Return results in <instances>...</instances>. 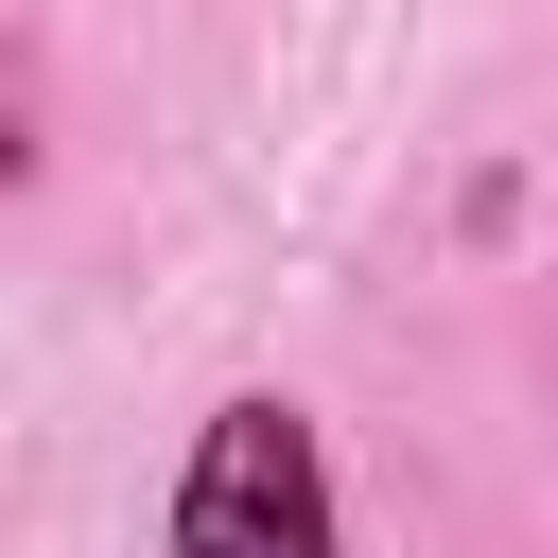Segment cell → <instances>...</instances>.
Here are the masks:
<instances>
[{
    "instance_id": "obj_1",
    "label": "cell",
    "mask_w": 558,
    "mask_h": 558,
    "mask_svg": "<svg viewBox=\"0 0 558 558\" xmlns=\"http://www.w3.org/2000/svg\"><path fill=\"white\" fill-rule=\"evenodd\" d=\"M174 558H349V506H331V453L296 401H227L174 471Z\"/></svg>"
},
{
    "instance_id": "obj_2",
    "label": "cell",
    "mask_w": 558,
    "mask_h": 558,
    "mask_svg": "<svg viewBox=\"0 0 558 558\" xmlns=\"http://www.w3.org/2000/svg\"><path fill=\"white\" fill-rule=\"evenodd\" d=\"M0 174H17V122H0Z\"/></svg>"
}]
</instances>
